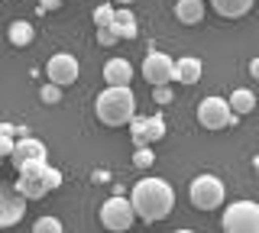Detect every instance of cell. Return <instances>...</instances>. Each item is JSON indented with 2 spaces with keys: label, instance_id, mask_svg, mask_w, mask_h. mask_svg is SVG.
<instances>
[{
  "label": "cell",
  "instance_id": "44dd1931",
  "mask_svg": "<svg viewBox=\"0 0 259 233\" xmlns=\"http://www.w3.org/2000/svg\"><path fill=\"white\" fill-rule=\"evenodd\" d=\"M133 143L136 146H149V130H146V120H136L133 117Z\"/></svg>",
  "mask_w": 259,
  "mask_h": 233
},
{
  "label": "cell",
  "instance_id": "52a82bcc",
  "mask_svg": "<svg viewBox=\"0 0 259 233\" xmlns=\"http://www.w3.org/2000/svg\"><path fill=\"white\" fill-rule=\"evenodd\" d=\"M237 114L230 110V101L227 98H204L198 104V123L204 126V130H224V126H230Z\"/></svg>",
  "mask_w": 259,
  "mask_h": 233
},
{
  "label": "cell",
  "instance_id": "6da1fadb",
  "mask_svg": "<svg viewBox=\"0 0 259 233\" xmlns=\"http://www.w3.org/2000/svg\"><path fill=\"white\" fill-rule=\"evenodd\" d=\"M130 201H133V211L140 220L146 223H156V220H165L175 207V191L168 181L162 178H143L133 184L130 191Z\"/></svg>",
  "mask_w": 259,
  "mask_h": 233
},
{
  "label": "cell",
  "instance_id": "d6a6232c",
  "mask_svg": "<svg viewBox=\"0 0 259 233\" xmlns=\"http://www.w3.org/2000/svg\"><path fill=\"white\" fill-rule=\"evenodd\" d=\"M62 4H65V0H62Z\"/></svg>",
  "mask_w": 259,
  "mask_h": 233
},
{
  "label": "cell",
  "instance_id": "e0dca14e",
  "mask_svg": "<svg viewBox=\"0 0 259 233\" xmlns=\"http://www.w3.org/2000/svg\"><path fill=\"white\" fill-rule=\"evenodd\" d=\"M227 101H230V110H233L237 117L253 114V107H256V94L249 91V87H237V91H233Z\"/></svg>",
  "mask_w": 259,
  "mask_h": 233
},
{
  "label": "cell",
  "instance_id": "4316f807",
  "mask_svg": "<svg viewBox=\"0 0 259 233\" xmlns=\"http://www.w3.org/2000/svg\"><path fill=\"white\" fill-rule=\"evenodd\" d=\"M152 98H156L159 104H168V101H172V91H168V84H156V87H152Z\"/></svg>",
  "mask_w": 259,
  "mask_h": 233
},
{
  "label": "cell",
  "instance_id": "8fae6325",
  "mask_svg": "<svg viewBox=\"0 0 259 233\" xmlns=\"http://www.w3.org/2000/svg\"><path fill=\"white\" fill-rule=\"evenodd\" d=\"M10 162L16 168L32 165V162H46V146L39 139H32V136H23V139H16V146L10 152Z\"/></svg>",
  "mask_w": 259,
  "mask_h": 233
},
{
  "label": "cell",
  "instance_id": "83f0119b",
  "mask_svg": "<svg viewBox=\"0 0 259 233\" xmlns=\"http://www.w3.org/2000/svg\"><path fill=\"white\" fill-rule=\"evenodd\" d=\"M46 178H49V188H59V184H62V172H59V168H49V172H46Z\"/></svg>",
  "mask_w": 259,
  "mask_h": 233
},
{
  "label": "cell",
  "instance_id": "f546056e",
  "mask_svg": "<svg viewBox=\"0 0 259 233\" xmlns=\"http://www.w3.org/2000/svg\"><path fill=\"white\" fill-rule=\"evenodd\" d=\"M249 75H253V78H256V81H259V55H256V59H253V62H249Z\"/></svg>",
  "mask_w": 259,
  "mask_h": 233
},
{
  "label": "cell",
  "instance_id": "30bf717a",
  "mask_svg": "<svg viewBox=\"0 0 259 233\" xmlns=\"http://www.w3.org/2000/svg\"><path fill=\"white\" fill-rule=\"evenodd\" d=\"M46 75H49V81H55V84H62V87L75 84L78 81V59H75V55H68V52L52 55L49 65H46Z\"/></svg>",
  "mask_w": 259,
  "mask_h": 233
},
{
  "label": "cell",
  "instance_id": "8992f818",
  "mask_svg": "<svg viewBox=\"0 0 259 233\" xmlns=\"http://www.w3.org/2000/svg\"><path fill=\"white\" fill-rule=\"evenodd\" d=\"M136 220V211H133V201L123 198V195H113L101 204V223L107 230H130Z\"/></svg>",
  "mask_w": 259,
  "mask_h": 233
},
{
  "label": "cell",
  "instance_id": "603a6c76",
  "mask_svg": "<svg viewBox=\"0 0 259 233\" xmlns=\"http://www.w3.org/2000/svg\"><path fill=\"white\" fill-rule=\"evenodd\" d=\"M36 230L39 233H62V220H55V217H39Z\"/></svg>",
  "mask_w": 259,
  "mask_h": 233
},
{
  "label": "cell",
  "instance_id": "f1b7e54d",
  "mask_svg": "<svg viewBox=\"0 0 259 233\" xmlns=\"http://www.w3.org/2000/svg\"><path fill=\"white\" fill-rule=\"evenodd\" d=\"M55 7H62V0H39V10H55Z\"/></svg>",
  "mask_w": 259,
  "mask_h": 233
},
{
  "label": "cell",
  "instance_id": "1f68e13d",
  "mask_svg": "<svg viewBox=\"0 0 259 233\" xmlns=\"http://www.w3.org/2000/svg\"><path fill=\"white\" fill-rule=\"evenodd\" d=\"M0 162H4V156H0Z\"/></svg>",
  "mask_w": 259,
  "mask_h": 233
},
{
  "label": "cell",
  "instance_id": "9a60e30c",
  "mask_svg": "<svg viewBox=\"0 0 259 233\" xmlns=\"http://www.w3.org/2000/svg\"><path fill=\"white\" fill-rule=\"evenodd\" d=\"M110 29H113L120 39H133V36H136V17L130 13V7H120V10L113 13Z\"/></svg>",
  "mask_w": 259,
  "mask_h": 233
},
{
  "label": "cell",
  "instance_id": "4fadbf2b",
  "mask_svg": "<svg viewBox=\"0 0 259 233\" xmlns=\"http://www.w3.org/2000/svg\"><path fill=\"white\" fill-rule=\"evenodd\" d=\"M210 7H214V13L224 17V20H240L253 10V0H210Z\"/></svg>",
  "mask_w": 259,
  "mask_h": 233
},
{
  "label": "cell",
  "instance_id": "5b68a950",
  "mask_svg": "<svg viewBox=\"0 0 259 233\" xmlns=\"http://www.w3.org/2000/svg\"><path fill=\"white\" fill-rule=\"evenodd\" d=\"M20 172V181L13 184L16 191H20L26 201H39V198H46L49 191V178H46V172H49V165L46 162H32V165H23V168H16Z\"/></svg>",
  "mask_w": 259,
  "mask_h": 233
},
{
  "label": "cell",
  "instance_id": "2e32d148",
  "mask_svg": "<svg viewBox=\"0 0 259 233\" xmlns=\"http://www.w3.org/2000/svg\"><path fill=\"white\" fill-rule=\"evenodd\" d=\"M201 17H204V0H178L175 4V20L182 23H201Z\"/></svg>",
  "mask_w": 259,
  "mask_h": 233
},
{
  "label": "cell",
  "instance_id": "ac0fdd59",
  "mask_svg": "<svg viewBox=\"0 0 259 233\" xmlns=\"http://www.w3.org/2000/svg\"><path fill=\"white\" fill-rule=\"evenodd\" d=\"M32 36H36V33H32V26H29L26 20H13L10 23V42L13 45H29Z\"/></svg>",
  "mask_w": 259,
  "mask_h": 233
},
{
  "label": "cell",
  "instance_id": "7402d4cb",
  "mask_svg": "<svg viewBox=\"0 0 259 233\" xmlns=\"http://www.w3.org/2000/svg\"><path fill=\"white\" fill-rule=\"evenodd\" d=\"M39 98H42L46 104H59L62 101V84H55V81H49L42 91H39Z\"/></svg>",
  "mask_w": 259,
  "mask_h": 233
},
{
  "label": "cell",
  "instance_id": "7c38bea8",
  "mask_svg": "<svg viewBox=\"0 0 259 233\" xmlns=\"http://www.w3.org/2000/svg\"><path fill=\"white\" fill-rule=\"evenodd\" d=\"M172 81L198 84V81H201V59H194V55H182V59L175 62V75H172Z\"/></svg>",
  "mask_w": 259,
  "mask_h": 233
},
{
  "label": "cell",
  "instance_id": "d6986e66",
  "mask_svg": "<svg viewBox=\"0 0 259 233\" xmlns=\"http://www.w3.org/2000/svg\"><path fill=\"white\" fill-rule=\"evenodd\" d=\"M146 130H149V139H152V143H159L162 136H165V120H162L159 114L149 117V120H146Z\"/></svg>",
  "mask_w": 259,
  "mask_h": 233
},
{
  "label": "cell",
  "instance_id": "cb8c5ba5",
  "mask_svg": "<svg viewBox=\"0 0 259 233\" xmlns=\"http://www.w3.org/2000/svg\"><path fill=\"white\" fill-rule=\"evenodd\" d=\"M133 162L140 165V168H149V165H152V149H149V146H136Z\"/></svg>",
  "mask_w": 259,
  "mask_h": 233
},
{
  "label": "cell",
  "instance_id": "ba28073f",
  "mask_svg": "<svg viewBox=\"0 0 259 233\" xmlns=\"http://www.w3.org/2000/svg\"><path fill=\"white\" fill-rule=\"evenodd\" d=\"M172 75H175V59H172V55L156 52V49L146 55V62H143V78H146L152 87H156V84H168V81H172Z\"/></svg>",
  "mask_w": 259,
  "mask_h": 233
},
{
  "label": "cell",
  "instance_id": "5bb4252c",
  "mask_svg": "<svg viewBox=\"0 0 259 233\" xmlns=\"http://www.w3.org/2000/svg\"><path fill=\"white\" fill-rule=\"evenodd\" d=\"M104 81L107 84H130L133 81V65L126 59H110L104 65Z\"/></svg>",
  "mask_w": 259,
  "mask_h": 233
},
{
  "label": "cell",
  "instance_id": "9c48e42d",
  "mask_svg": "<svg viewBox=\"0 0 259 233\" xmlns=\"http://www.w3.org/2000/svg\"><path fill=\"white\" fill-rule=\"evenodd\" d=\"M26 214V198L13 184H0V227H13Z\"/></svg>",
  "mask_w": 259,
  "mask_h": 233
},
{
  "label": "cell",
  "instance_id": "3957f363",
  "mask_svg": "<svg viewBox=\"0 0 259 233\" xmlns=\"http://www.w3.org/2000/svg\"><path fill=\"white\" fill-rule=\"evenodd\" d=\"M221 223L227 233H259V204L256 201H233L224 211Z\"/></svg>",
  "mask_w": 259,
  "mask_h": 233
},
{
  "label": "cell",
  "instance_id": "4dcf8cb0",
  "mask_svg": "<svg viewBox=\"0 0 259 233\" xmlns=\"http://www.w3.org/2000/svg\"><path fill=\"white\" fill-rule=\"evenodd\" d=\"M113 4H120V7H130V4H133V0H113Z\"/></svg>",
  "mask_w": 259,
  "mask_h": 233
},
{
  "label": "cell",
  "instance_id": "277c9868",
  "mask_svg": "<svg viewBox=\"0 0 259 233\" xmlns=\"http://www.w3.org/2000/svg\"><path fill=\"white\" fill-rule=\"evenodd\" d=\"M224 181L217 175H198L191 181V204L198 211H217L224 204Z\"/></svg>",
  "mask_w": 259,
  "mask_h": 233
},
{
  "label": "cell",
  "instance_id": "7a4b0ae2",
  "mask_svg": "<svg viewBox=\"0 0 259 233\" xmlns=\"http://www.w3.org/2000/svg\"><path fill=\"white\" fill-rule=\"evenodd\" d=\"M133 117H136V98L130 84H107V91H101V98H97V120L104 126H123Z\"/></svg>",
  "mask_w": 259,
  "mask_h": 233
},
{
  "label": "cell",
  "instance_id": "484cf974",
  "mask_svg": "<svg viewBox=\"0 0 259 233\" xmlns=\"http://www.w3.org/2000/svg\"><path fill=\"white\" fill-rule=\"evenodd\" d=\"M13 146H16V139H13V136H10V133H0V156H4V159H10Z\"/></svg>",
  "mask_w": 259,
  "mask_h": 233
},
{
  "label": "cell",
  "instance_id": "d4e9b609",
  "mask_svg": "<svg viewBox=\"0 0 259 233\" xmlns=\"http://www.w3.org/2000/svg\"><path fill=\"white\" fill-rule=\"evenodd\" d=\"M117 39H120V36L113 33L110 26H97V42H101V45H113Z\"/></svg>",
  "mask_w": 259,
  "mask_h": 233
},
{
  "label": "cell",
  "instance_id": "ffe728a7",
  "mask_svg": "<svg viewBox=\"0 0 259 233\" xmlns=\"http://www.w3.org/2000/svg\"><path fill=\"white\" fill-rule=\"evenodd\" d=\"M113 13H117V7L101 4V7L94 10V23H97V26H110V23H113Z\"/></svg>",
  "mask_w": 259,
  "mask_h": 233
}]
</instances>
